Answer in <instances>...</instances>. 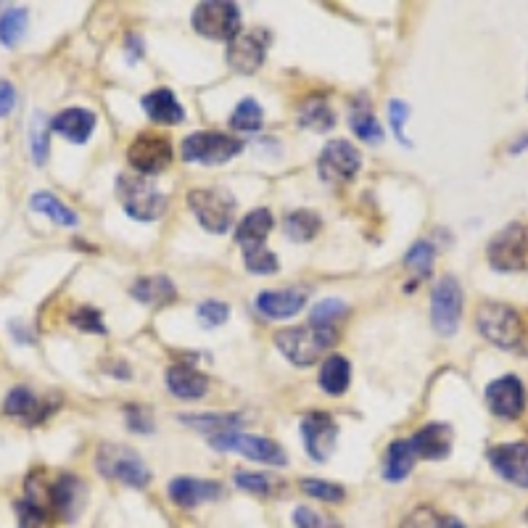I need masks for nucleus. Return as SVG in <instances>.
I'll list each match as a JSON object with an SVG mask.
<instances>
[{"label":"nucleus","instance_id":"1","mask_svg":"<svg viewBox=\"0 0 528 528\" xmlns=\"http://www.w3.org/2000/svg\"><path fill=\"white\" fill-rule=\"evenodd\" d=\"M476 325L489 344L505 352H521L528 346V333L521 315L510 304H484L478 309Z\"/></svg>","mask_w":528,"mask_h":528},{"label":"nucleus","instance_id":"2","mask_svg":"<svg viewBox=\"0 0 528 528\" xmlns=\"http://www.w3.org/2000/svg\"><path fill=\"white\" fill-rule=\"evenodd\" d=\"M336 341V328H317V325H309V328H286L275 333V346L280 349V354L299 367L315 365Z\"/></svg>","mask_w":528,"mask_h":528},{"label":"nucleus","instance_id":"3","mask_svg":"<svg viewBox=\"0 0 528 528\" xmlns=\"http://www.w3.org/2000/svg\"><path fill=\"white\" fill-rule=\"evenodd\" d=\"M96 465L106 478H117L132 489H146L151 484V470L130 447L122 444H103L96 457Z\"/></svg>","mask_w":528,"mask_h":528},{"label":"nucleus","instance_id":"4","mask_svg":"<svg viewBox=\"0 0 528 528\" xmlns=\"http://www.w3.org/2000/svg\"><path fill=\"white\" fill-rule=\"evenodd\" d=\"M188 206L196 214V220L201 222V228L209 233L222 235L233 225L235 201L230 193L220 191V188H196L188 193Z\"/></svg>","mask_w":528,"mask_h":528},{"label":"nucleus","instance_id":"5","mask_svg":"<svg viewBox=\"0 0 528 528\" xmlns=\"http://www.w3.org/2000/svg\"><path fill=\"white\" fill-rule=\"evenodd\" d=\"M117 193L125 212L138 222L159 220L167 209V196L156 191L151 180H143V177H119Z\"/></svg>","mask_w":528,"mask_h":528},{"label":"nucleus","instance_id":"6","mask_svg":"<svg viewBox=\"0 0 528 528\" xmlns=\"http://www.w3.org/2000/svg\"><path fill=\"white\" fill-rule=\"evenodd\" d=\"M193 27L209 40H233L241 35V11L228 0H206L193 11Z\"/></svg>","mask_w":528,"mask_h":528},{"label":"nucleus","instance_id":"7","mask_svg":"<svg viewBox=\"0 0 528 528\" xmlns=\"http://www.w3.org/2000/svg\"><path fill=\"white\" fill-rule=\"evenodd\" d=\"M486 257L499 272H518L528 267V228L521 222H510L499 230L486 249Z\"/></svg>","mask_w":528,"mask_h":528},{"label":"nucleus","instance_id":"8","mask_svg":"<svg viewBox=\"0 0 528 528\" xmlns=\"http://www.w3.org/2000/svg\"><path fill=\"white\" fill-rule=\"evenodd\" d=\"M183 159L191 164H225L243 151L241 138L222 132H193L183 140Z\"/></svg>","mask_w":528,"mask_h":528},{"label":"nucleus","instance_id":"9","mask_svg":"<svg viewBox=\"0 0 528 528\" xmlns=\"http://www.w3.org/2000/svg\"><path fill=\"white\" fill-rule=\"evenodd\" d=\"M209 444H212L217 452H230V449H233V452L249 457V460L264 462V465H275V468L288 465L286 452H283V447H280L278 441L262 439V436H249V433L230 431L209 439Z\"/></svg>","mask_w":528,"mask_h":528},{"label":"nucleus","instance_id":"10","mask_svg":"<svg viewBox=\"0 0 528 528\" xmlns=\"http://www.w3.org/2000/svg\"><path fill=\"white\" fill-rule=\"evenodd\" d=\"M462 317V288L457 278L444 275L433 286L431 296V323L439 336H452L460 328Z\"/></svg>","mask_w":528,"mask_h":528},{"label":"nucleus","instance_id":"11","mask_svg":"<svg viewBox=\"0 0 528 528\" xmlns=\"http://www.w3.org/2000/svg\"><path fill=\"white\" fill-rule=\"evenodd\" d=\"M317 167L325 183H349L360 172L362 154L349 140H328Z\"/></svg>","mask_w":528,"mask_h":528},{"label":"nucleus","instance_id":"12","mask_svg":"<svg viewBox=\"0 0 528 528\" xmlns=\"http://www.w3.org/2000/svg\"><path fill=\"white\" fill-rule=\"evenodd\" d=\"M127 159L140 175H159L172 162V143L164 135L143 132L127 148Z\"/></svg>","mask_w":528,"mask_h":528},{"label":"nucleus","instance_id":"13","mask_svg":"<svg viewBox=\"0 0 528 528\" xmlns=\"http://www.w3.org/2000/svg\"><path fill=\"white\" fill-rule=\"evenodd\" d=\"M301 436H304V447L307 455L315 462H325L338 441V426L336 420L330 418L328 412L312 410L307 412V418L301 420Z\"/></svg>","mask_w":528,"mask_h":528},{"label":"nucleus","instance_id":"14","mask_svg":"<svg viewBox=\"0 0 528 528\" xmlns=\"http://www.w3.org/2000/svg\"><path fill=\"white\" fill-rule=\"evenodd\" d=\"M486 404L497 418L513 420L518 418L526 407V389H523L521 378L515 375H502L497 381L486 386Z\"/></svg>","mask_w":528,"mask_h":528},{"label":"nucleus","instance_id":"15","mask_svg":"<svg viewBox=\"0 0 528 528\" xmlns=\"http://www.w3.org/2000/svg\"><path fill=\"white\" fill-rule=\"evenodd\" d=\"M489 462L499 476L510 484L528 489V444L526 441H510L489 449Z\"/></svg>","mask_w":528,"mask_h":528},{"label":"nucleus","instance_id":"16","mask_svg":"<svg viewBox=\"0 0 528 528\" xmlns=\"http://www.w3.org/2000/svg\"><path fill=\"white\" fill-rule=\"evenodd\" d=\"M264 51H267V37L262 30L243 32L228 43V64L238 74H254L264 64Z\"/></svg>","mask_w":528,"mask_h":528},{"label":"nucleus","instance_id":"17","mask_svg":"<svg viewBox=\"0 0 528 528\" xmlns=\"http://www.w3.org/2000/svg\"><path fill=\"white\" fill-rule=\"evenodd\" d=\"M307 307L304 288H286V291H262L257 296V309L270 320H291Z\"/></svg>","mask_w":528,"mask_h":528},{"label":"nucleus","instance_id":"18","mask_svg":"<svg viewBox=\"0 0 528 528\" xmlns=\"http://www.w3.org/2000/svg\"><path fill=\"white\" fill-rule=\"evenodd\" d=\"M452 441H455V433L447 423H428L412 436L410 444L415 455L423 460H444L452 452Z\"/></svg>","mask_w":528,"mask_h":528},{"label":"nucleus","instance_id":"19","mask_svg":"<svg viewBox=\"0 0 528 528\" xmlns=\"http://www.w3.org/2000/svg\"><path fill=\"white\" fill-rule=\"evenodd\" d=\"M169 497L180 507H196L204 502H214L222 497V484L217 481H201V478H175L169 484Z\"/></svg>","mask_w":528,"mask_h":528},{"label":"nucleus","instance_id":"20","mask_svg":"<svg viewBox=\"0 0 528 528\" xmlns=\"http://www.w3.org/2000/svg\"><path fill=\"white\" fill-rule=\"evenodd\" d=\"M82 502H85V484L72 473H64L51 486V507L66 521H72L74 515L80 513Z\"/></svg>","mask_w":528,"mask_h":528},{"label":"nucleus","instance_id":"21","mask_svg":"<svg viewBox=\"0 0 528 528\" xmlns=\"http://www.w3.org/2000/svg\"><path fill=\"white\" fill-rule=\"evenodd\" d=\"M96 130V114L88 109H64L51 119V132L64 135L69 143H85Z\"/></svg>","mask_w":528,"mask_h":528},{"label":"nucleus","instance_id":"22","mask_svg":"<svg viewBox=\"0 0 528 528\" xmlns=\"http://www.w3.org/2000/svg\"><path fill=\"white\" fill-rule=\"evenodd\" d=\"M143 109L159 125H180L185 119L183 103L177 101L175 93L169 88L151 90L148 96H143Z\"/></svg>","mask_w":528,"mask_h":528},{"label":"nucleus","instance_id":"23","mask_svg":"<svg viewBox=\"0 0 528 528\" xmlns=\"http://www.w3.org/2000/svg\"><path fill=\"white\" fill-rule=\"evenodd\" d=\"M272 230V214L270 209H254L243 217V222L235 230V243L241 246L243 251L259 249V246H267V235Z\"/></svg>","mask_w":528,"mask_h":528},{"label":"nucleus","instance_id":"24","mask_svg":"<svg viewBox=\"0 0 528 528\" xmlns=\"http://www.w3.org/2000/svg\"><path fill=\"white\" fill-rule=\"evenodd\" d=\"M130 294L132 299H138L140 304H148V307H167L177 299V288L167 275H148L132 286Z\"/></svg>","mask_w":528,"mask_h":528},{"label":"nucleus","instance_id":"25","mask_svg":"<svg viewBox=\"0 0 528 528\" xmlns=\"http://www.w3.org/2000/svg\"><path fill=\"white\" fill-rule=\"evenodd\" d=\"M167 386L180 399H201L209 389V381L204 373H198L196 367L172 365L167 370Z\"/></svg>","mask_w":528,"mask_h":528},{"label":"nucleus","instance_id":"26","mask_svg":"<svg viewBox=\"0 0 528 528\" xmlns=\"http://www.w3.org/2000/svg\"><path fill=\"white\" fill-rule=\"evenodd\" d=\"M3 412L14 415V418H22L24 423H40L43 415H48L45 404L24 386H16V389L8 391L6 399H3Z\"/></svg>","mask_w":528,"mask_h":528},{"label":"nucleus","instance_id":"27","mask_svg":"<svg viewBox=\"0 0 528 528\" xmlns=\"http://www.w3.org/2000/svg\"><path fill=\"white\" fill-rule=\"evenodd\" d=\"M415 449H412L410 439L407 441H394L389 449H386V460H383V476L386 481H404L410 476V470L415 468Z\"/></svg>","mask_w":528,"mask_h":528},{"label":"nucleus","instance_id":"28","mask_svg":"<svg viewBox=\"0 0 528 528\" xmlns=\"http://www.w3.org/2000/svg\"><path fill=\"white\" fill-rule=\"evenodd\" d=\"M180 423L185 426L196 428V431L206 433V436H222V433L238 431V426L243 423V418L238 412H228V415H220V412H206V415H185L180 418Z\"/></svg>","mask_w":528,"mask_h":528},{"label":"nucleus","instance_id":"29","mask_svg":"<svg viewBox=\"0 0 528 528\" xmlns=\"http://www.w3.org/2000/svg\"><path fill=\"white\" fill-rule=\"evenodd\" d=\"M30 209L37 214H45L48 220H53L56 225H61V228H74V225L80 222L77 212L69 209V206H66L64 201H59L53 193H35V196L30 198Z\"/></svg>","mask_w":528,"mask_h":528},{"label":"nucleus","instance_id":"30","mask_svg":"<svg viewBox=\"0 0 528 528\" xmlns=\"http://www.w3.org/2000/svg\"><path fill=\"white\" fill-rule=\"evenodd\" d=\"M349 381H352V365L344 360V357H328L323 362V370H320V386H323L325 394L330 396H341L349 389Z\"/></svg>","mask_w":528,"mask_h":528},{"label":"nucleus","instance_id":"31","mask_svg":"<svg viewBox=\"0 0 528 528\" xmlns=\"http://www.w3.org/2000/svg\"><path fill=\"white\" fill-rule=\"evenodd\" d=\"M323 228V220L320 214L312 212V209H296V212L288 214L286 220V235L296 243H307L312 241L317 233Z\"/></svg>","mask_w":528,"mask_h":528},{"label":"nucleus","instance_id":"32","mask_svg":"<svg viewBox=\"0 0 528 528\" xmlns=\"http://www.w3.org/2000/svg\"><path fill=\"white\" fill-rule=\"evenodd\" d=\"M349 125H352V132L357 138L367 140V143H381L383 140V130L375 119L373 109L367 106L365 101L354 103L352 114H349Z\"/></svg>","mask_w":528,"mask_h":528},{"label":"nucleus","instance_id":"33","mask_svg":"<svg viewBox=\"0 0 528 528\" xmlns=\"http://www.w3.org/2000/svg\"><path fill=\"white\" fill-rule=\"evenodd\" d=\"M299 125L315 132H328L336 127V117H333V111L323 98H312L301 106Z\"/></svg>","mask_w":528,"mask_h":528},{"label":"nucleus","instance_id":"34","mask_svg":"<svg viewBox=\"0 0 528 528\" xmlns=\"http://www.w3.org/2000/svg\"><path fill=\"white\" fill-rule=\"evenodd\" d=\"M27 22H30L27 8H11V11H6L3 19H0V43L6 45V48H16V45L22 43L24 32H27Z\"/></svg>","mask_w":528,"mask_h":528},{"label":"nucleus","instance_id":"35","mask_svg":"<svg viewBox=\"0 0 528 528\" xmlns=\"http://www.w3.org/2000/svg\"><path fill=\"white\" fill-rule=\"evenodd\" d=\"M433 259H436V249L428 241H418L404 254V267L415 275V280H426L433 270Z\"/></svg>","mask_w":528,"mask_h":528},{"label":"nucleus","instance_id":"36","mask_svg":"<svg viewBox=\"0 0 528 528\" xmlns=\"http://www.w3.org/2000/svg\"><path fill=\"white\" fill-rule=\"evenodd\" d=\"M264 122V111L254 98H243L230 114V127L238 132H257Z\"/></svg>","mask_w":528,"mask_h":528},{"label":"nucleus","instance_id":"37","mask_svg":"<svg viewBox=\"0 0 528 528\" xmlns=\"http://www.w3.org/2000/svg\"><path fill=\"white\" fill-rule=\"evenodd\" d=\"M48 135H51V122L43 111H37L30 122V151L35 164L48 162Z\"/></svg>","mask_w":528,"mask_h":528},{"label":"nucleus","instance_id":"38","mask_svg":"<svg viewBox=\"0 0 528 528\" xmlns=\"http://www.w3.org/2000/svg\"><path fill=\"white\" fill-rule=\"evenodd\" d=\"M301 492L307 494V497H315L320 502H344L346 492L344 486L338 484H328V481H320V478H304L301 481Z\"/></svg>","mask_w":528,"mask_h":528},{"label":"nucleus","instance_id":"39","mask_svg":"<svg viewBox=\"0 0 528 528\" xmlns=\"http://www.w3.org/2000/svg\"><path fill=\"white\" fill-rule=\"evenodd\" d=\"M346 312H349V307H346L344 301L325 299L312 309L309 320H312V325H317V328H333V323H336L338 317H344Z\"/></svg>","mask_w":528,"mask_h":528},{"label":"nucleus","instance_id":"40","mask_svg":"<svg viewBox=\"0 0 528 528\" xmlns=\"http://www.w3.org/2000/svg\"><path fill=\"white\" fill-rule=\"evenodd\" d=\"M243 259H246V267L254 275H272V272H278V257L267 246L243 251Z\"/></svg>","mask_w":528,"mask_h":528},{"label":"nucleus","instance_id":"41","mask_svg":"<svg viewBox=\"0 0 528 528\" xmlns=\"http://www.w3.org/2000/svg\"><path fill=\"white\" fill-rule=\"evenodd\" d=\"M196 315L204 328H217V325L228 323L230 307L222 301H204V304H198Z\"/></svg>","mask_w":528,"mask_h":528},{"label":"nucleus","instance_id":"42","mask_svg":"<svg viewBox=\"0 0 528 528\" xmlns=\"http://www.w3.org/2000/svg\"><path fill=\"white\" fill-rule=\"evenodd\" d=\"M294 523L296 528H341V523L328 518V515L317 513L312 507H296L294 510Z\"/></svg>","mask_w":528,"mask_h":528},{"label":"nucleus","instance_id":"43","mask_svg":"<svg viewBox=\"0 0 528 528\" xmlns=\"http://www.w3.org/2000/svg\"><path fill=\"white\" fill-rule=\"evenodd\" d=\"M407 119H410V106L399 98L389 101V122H391V132L396 135V140L402 143V146H410V140L404 135V125H407Z\"/></svg>","mask_w":528,"mask_h":528},{"label":"nucleus","instance_id":"44","mask_svg":"<svg viewBox=\"0 0 528 528\" xmlns=\"http://www.w3.org/2000/svg\"><path fill=\"white\" fill-rule=\"evenodd\" d=\"M69 323H72L74 328L85 330V333H106V325H103V320H101V312L93 307H80L77 312H72Z\"/></svg>","mask_w":528,"mask_h":528},{"label":"nucleus","instance_id":"45","mask_svg":"<svg viewBox=\"0 0 528 528\" xmlns=\"http://www.w3.org/2000/svg\"><path fill=\"white\" fill-rule=\"evenodd\" d=\"M235 484L251 494H267L272 489V481L267 476H262V473H243V470L235 473Z\"/></svg>","mask_w":528,"mask_h":528},{"label":"nucleus","instance_id":"46","mask_svg":"<svg viewBox=\"0 0 528 528\" xmlns=\"http://www.w3.org/2000/svg\"><path fill=\"white\" fill-rule=\"evenodd\" d=\"M127 426L138 433H151L154 431V420H151V412L146 407H127Z\"/></svg>","mask_w":528,"mask_h":528},{"label":"nucleus","instance_id":"47","mask_svg":"<svg viewBox=\"0 0 528 528\" xmlns=\"http://www.w3.org/2000/svg\"><path fill=\"white\" fill-rule=\"evenodd\" d=\"M16 109V88L11 82L0 80V119Z\"/></svg>","mask_w":528,"mask_h":528},{"label":"nucleus","instance_id":"48","mask_svg":"<svg viewBox=\"0 0 528 528\" xmlns=\"http://www.w3.org/2000/svg\"><path fill=\"white\" fill-rule=\"evenodd\" d=\"M526 148H528V132L523 135V138L515 140L513 146H510V154H521V151H526Z\"/></svg>","mask_w":528,"mask_h":528},{"label":"nucleus","instance_id":"49","mask_svg":"<svg viewBox=\"0 0 528 528\" xmlns=\"http://www.w3.org/2000/svg\"><path fill=\"white\" fill-rule=\"evenodd\" d=\"M436 528H465L457 518H441V523Z\"/></svg>","mask_w":528,"mask_h":528},{"label":"nucleus","instance_id":"50","mask_svg":"<svg viewBox=\"0 0 528 528\" xmlns=\"http://www.w3.org/2000/svg\"><path fill=\"white\" fill-rule=\"evenodd\" d=\"M526 521H528V510H526Z\"/></svg>","mask_w":528,"mask_h":528}]
</instances>
